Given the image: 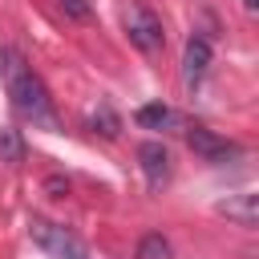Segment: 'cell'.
<instances>
[{
	"instance_id": "1",
	"label": "cell",
	"mask_w": 259,
	"mask_h": 259,
	"mask_svg": "<svg viewBox=\"0 0 259 259\" xmlns=\"http://www.w3.org/2000/svg\"><path fill=\"white\" fill-rule=\"evenodd\" d=\"M0 77H4V93H8L12 109H16L24 121L45 125V130L57 125V109H53L49 85L40 81V73H36L16 49H0Z\"/></svg>"
},
{
	"instance_id": "2",
	"label": "cell",
	"mask_w": 259,
	"mask_h": 259,
	"mask_svg": "<svg viewBox=\"0 0 259 259\" xmlns=\"http://www.w3.org/2000/svg\"><path fill=\"white\" fill-rule=\"evenodd\" d=\"M28 239H32L49 259H89L85 239H77V235H73L69 227H61V223L32 219V223H28Z\"/></svg>"
},
{
	"instance_id": "3",
	"label": "cell",
	"mask_w": 259,
	"mask_h": 259,
	"mask_svg": "<svg viewBox=\"0 0 259 259\" xmlns=\"http://www.w3.org/2000/svg\"><path fill=\"white\" fill-rule=\"evenodd\" d=\"M125 32H130V45L142 49V53H158L166 45V28H162V16L146 4H130L125 8Z\"/></svg>"
},
{
	"instance_id": "4",
	"label": "cell",
	"mask_w": 259,
	"mask_h": 259,
	"mask_svg": "<svg viewBox=\"0 0 259 259\" xmlns=\"http://www.w3.org/2000/svg\"><path fill=\"white\" fill-rule=\"evenodd\" d=\"M210 40L202 36V32H194L190 40H186V53H182V85L186 89H198L202 85V77H206V69H210Z\"/></svg>"
},
{
	"instance_id": "5",
	"label": "cell",
	"mask_w": 259,
	"mask_h": 259,
	"mask_svg": "<svg viewBox=\"0 0 259 259\" xmlns=\"http://www.w3.org/2000/svg\"><path fill=\"white\" fill-rule=\"evenodd\" d=\"M186 142H190V150H194L198 158H206V162H227V158H235V154H239V146H235V142L219 138V134H214V130H206V125H190V130H186Z\"/></svg>"
},
{
	"instance_id": "6",
	"label": "cell",
	"mask_w": 259,
	"mask_h": 259,
	"mask_svg": "<svg viewBox=\"0 0 259 259\" xmlns=\"http://www.w3.org/2000/svg\"><path fill=\"white\" fill-rule=\"evenodd\" d=\"M138 166H142L146 182L158 190V186L170 178V150H166L162 142H142V146H138Z\"/></svg>"
},
{
	"instance_id": "7",
	"label": "cell",
	"mask_w": 259,
	"mask_h": 259,
	"mask_svg": "<svg viewBox=\"0 0 259 259\" xmlns=\"http://www.w3.org/2000/svg\"><path fill=\"white\" fill-rule=\"evenodd\" d=\"M219 214H227V219L239 223V227H255V219H259V198H255V194H235V198L219 202Z\"/></svg>"
},
{
	"instance_id": "8",
	"label": "cell",
	"mask_w": 259,
	"mask_h": 259,
	"mask_svg": "<svg viewBox=\"0 0 259 259\" xmlns=\"http://www.w3.org/2000/svg\"><path fill=\"white\" fill-rule=\"evenodd\" d=\"M134 117H138V125H146V130H166V125H174V121H178V117H174V109H170V105H162V101L142 105Z\"/></svg>"
},
{
	"instance_id": "9",
	"label": "cell",
	"mask_w": 259,
	"mask_h": 259,
	"mask_svg": "<svg viewBox=\"0 0 259 259\" xmlns=\"http://www.w3.org/2000/svg\"><path fill=\"white\" fill-rule=\"evenodd\" d=\"M89 125H93V134H101V138H117L121 134V117L101 101L97 109H89Z\"/></svg>"
},
{
	"instance_id": "10",
	"label": "cell",
	"mask_w": 259,
	"mask_h": 259,
	"mask_svg": "<svg viewBox=\"0 0 259 259\" xmlns=\"http://www.w3.org/2000/svg\"><path fill=\"white\" fill-rule=\"evenodd\" d=\"M138 259H174V251H170V243H166L162 235H142Z\"/></svg>"
},
{
	"instance_id": "11",
	"label": "cell",
	"mask_w": 259,
	"mask_h": 259,
	"mask_svg": "<svg viewBox=\"0 0 259 259\" xmlns=\"http://www.w3.org/2000/svg\"><path fill=\"white\" fill-rule=\"evenodd\" d=\"M0 154L8 158V162H20V138H16V130L12 125H0Z\"/></svg>"
},
{
	"instance_id": "12",
	"label": "cell",
	"mask_w": 259,
	"mask_h": 259,
	"mask_svg": "<svg viewBox=\"0 0 259 259\" xmlns=\"http://www.w3.org/2000/svg\"><path fill=\"white\" fill-rule=\"evenodd\" d=\"M57 8H61L69 20H89V16H93V0H57Z\"/></svg>"
},
{
	"instance_id": "13",
	"label": "cell",
	"mask_w": 259,
	"mask_h": 259,
	"mask_svg": "<svg viewBox=\"0 0 259 259\" xmlns=\"http://www.w3.org/2000/svg\"><path fill=\"white\" fill-rule=\"evenodd\" d=\"M243 8H247V12H255V8H259V0H243Z\"/></svg>"
}]
</instances>
